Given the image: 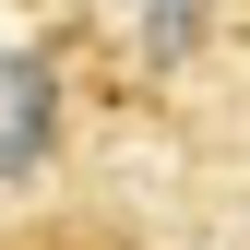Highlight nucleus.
I'll use <instances>...</instances> for the list:
<instances>
[{"instance_id": "2", "label": "nucleus", "mask_w": 250, "mask_h": 250, "mask_svg": "<svg viewBox=\"0 0 250 250\" xmlns=\"http://www.w3.org/2000/svg\"><path fill=\"white\" fill-rule=\"evenodd\" d=\"M238 12H250V0H238Z\"/></svg>"}, {"instance_id": "1", "label": "nucleus", "mask_w": 250, "mask_h": 250, "mask_svg": "<svg viewBox=\"0 0 250 250\" xmlns=\"http://www.w3.org/2000/svg\"><path fill=\"white\" fill-rule=\"evenodd\" d=\"M0 250H155V238L119 203H24V214H0Z\"/></svg>"}]
</instances>
